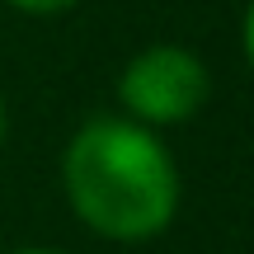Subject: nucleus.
<instances>
[{"label": "nucleus", "instance_id": "39448f33", "mask_svg": "<svg viewBox=\"0 0 254 254\" xmlns=\"http://www.w3.org/2000/svg\"><path fill=\"white\" fill-rule=\"evenodd\" d=\"M5 127H9V109H5V90H0V141H5Z\"/></svg>", "mask_w": 254, "mask_h": 254}, {"label": "nucleus", "instance_id": "20e7f679", "mask_svg": "<svg viewBox=\"0 0 254 254\" xmlns=\"http://www.w3.org/2000/svg\"><path fill=\"white\" fill-rule=\"evenodd\" d=\"M240 47H245V62L254 66V0L245 5V19H240Z\"/></svg>", "mask_w": 254, "mask_h": 254}, {"label": "nucleus", "instance_id": "7ed1b4c3", "mask_svg": "<svg viewBox=\"0 0 254 254\" xmlns=\"http://www.w3.org/2000/svg\"><path fill=\"white\" fill-rule=\"evenodd\" d=\"M9 9H19V14H33V19H47V14H66V9H75L80 0H5Z\"/></svg>", "mask_w": 254, "mask_h": 254}, {"label": "nucleus", "instance_id": "423d86ee", "mask_svg": "<svg viewBox=\"0 0 254 254\" xmlns=\"http://www.w3.org/2000/svg\"><path fill=\"white\" fill-rule=\"evenodd\" d=\"M14 254H57V250H43V245H28V250H14Z\"/></svg>", "mask_w": 254, "mask_h": 254}, {"label": "nucleus", "instance_id": "f03ea898", "mask_svg": "<svg viewBox=\"0 0 254 254\" xmlns=\"http://www.w3.org/2000/svg\"><path fill=\"white\" fill-rule=\"evenodd\" d=\"M212 75L202 57L184 43H151L118 71V104L123 118L141 127H174L189 123L207 104Z\"/></svg>", "mask_w": 254, "mask_h": 254}, {"label": "nucleus", "instance_id": "f257e3e1", "mask_svg": "<svg viewBox=\"0 0 254 254\" xmlns=\"http://www.w3.org/2000/svg\"><path fill=\"white\" fill-rule=\"evenodd\" d=\"M62 189L80 226L118 245H136L174 221L179 165L160 132L123 113H99L80 123L66 141Z\"/></svg>", "mask_w": 254, "mask_h": 254}]
</instances>
